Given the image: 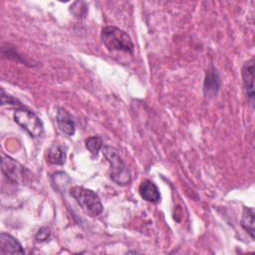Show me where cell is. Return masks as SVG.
Here are the masks:
<instances>
[{"label":"cell","mask_w":255,"mask_h":255,"mask_svg":"<svg viewBox=\"0 0 255 255\" xmlns=\"http://www.w3.org/2000/svg\"><path fill=\"white\" fill-rule=\"evenodd\" d=\"M1 105H10V106H17V107H22L21 102L17 100L16 98L7 95L4 91V89H1Z\"/></svg>","instance_id":"cell-14"},{"label":"cell","mask_w":255,"mask_h":255,"mask_svg":"<svg viewBox=\"0 0 255 255\" xmlns=\"http://www.w3.org/2000/svg\"><path fill=\"white\" fill-rule=\"evenodd\" d=\"M50 235H51V232L48 227H41L36 234V241L45 242L50 238Z\"/></svg>","instance_id":"cell-15"},{"label":"cell","mask_w":255,"mask_h":255,"mask_svg":"<svg viewBox=\"0 0 255 255\" xmlns=\"http://www.w3.org/2000/svg\"><path fill=\"white\" fill-rule=\"evenodd\" d=\"M2 164V172L4 176L12 183H19L20 179L23 175V167L22 165L16 161L14 158L4 155L1 160Z\"/></svg>","instance_id":"cell-6"},{"label":"cell","mask_w":255,"mask_h":255,"mask_svg":"<svg viewBox=\"0 0 255 255\" xmlns=\"http://www.w3.org/2000/svg\"><path fill=\"white\" fill-rule=\"evenodd\" d=\"M220 87V79L218 76L217 71L215 68L211 67L205 76L204 84H203V91L205 96L207 97H213L217 94Z\"/></svg>","instance_id":"cell-10"},{"label":"cell","mask_w":255,"mask_h":255,"mask_svg":"<svg viewBox=\"0 0 255 255\" xmlns=\"http://www.w3.org/2000/svg\"><path fill=\"white\" fill-rule=\"evenodd\" d=\"M0 253L1 254H24L21 243L9 233L0 234Z\"/></svg>","instance_id":"cell-8"},{"label":"cell","mask_w":255,"mask_h":255,"mask_svg":"<svg viewBox=\"0 0 255 255\" xmlns=\"http://www.w3.org/2000/svg\"><path fill=\"white\" fill-rule=\"evenodd\" d=\"M101 39L104 45L112 51L132 53L134 46L126 31L116 26H106L102 29Z\"/></svg>","instance_id":"cell-2"},{"label":"cell","mask_w":255,"mask_h":255,"mask_svg":"<svg viewBox=\"0 0 255 255\" xmlns=\"http://www.w3.org/2000/svg\"><path fill=\"white\" fill-rule=\"evenodd\" d=\"M56 122L60 130H62L64 133H66L69 136H72L75 134V131H76L75 120L69 114V112L66 111L64 108L59 107L57 109Z\"/></svg>","instance_id":"cell-7"},{"label":"cell","mask_w":255,"mask_h":255,"mask_svg":"<svg viewBox=\"0 0 255 255\" xmlns=\"http://www.w3.org/2000/svg\"><path fill=\"white\" fill-rule=\"evenodd\" d=\"M138 193L142 199L147 202L157 203L160 201V192L156 184L149 180L144 179L138 186Z\"/></svg>","instance_id":"cell-9"},{"label":"cell","mask_w":255,"mask_h":255,"mask_svg":"<svg viewBox=\"0 0 255 255\" xmlns=\"http://www.w3.org/2000/svg\"><path fill=\"white\" fill-rule=\"evenodd\" d=\"M240 225L250 235L251 239H254V210L251 207L244 206L242 216L240 219Z\"/></svg>","instance_id":"cell-12"},{"label":"cell","mask_w":255,"mask_h":255,"mask_svg":"<svg viewBox=\"0 0 255 255\" xmlns=\"http://www.w3.org/2000/svg\"><path fill=\"white\" fill-rule=\"evenodd\" d=\"M103 154L110 163V177L118 185L129 184L131 177L130 173L124 162L119 150L111 145H105L103 148Z\"/></svg>","instance_id":"cell-1"},{"label":"cell","mask_w":255,"mask_h":255,"mask_svg":"<svg viewBox=\"0 0 255 255\" xmlns=\"http://www.w3.org/2000/svg\"><path fill=\"white\" fill-rule=\"evenodd\" d=\"M47 161L51 164L62 165L66 161V147L55 143L48 149Z\"/></svg>","instance_id":"cell-11"},{"label":"cell","mask_w":255,"mask_h":255,"mask_svg":"<svg viewBox=\"0 0 255 255\" xmlns=\"http://www.w3.org/2000/svg\"><path fill=\"white\" fill-rule=\"evenodd\" d=\"M13 118L23 129L32 137H40L44 133V125L41 119L32 111L25 107H19L14 111Z\"/></svg>","instance_id":"cell-4"},{"label":"cell","mask_w":255,"mask_h":255,"mask_svg":"<svg viewBox=\"0 0 255 255\" xmlns=\"http://www.w3.org/2000/svg\"><path fill=\"white\" fill-rule=\"evenodd\" d=\"M86 148L93 154L97 155L98 152L103 148V139L99 135H93L86 139Z\"/></svg>","instance_id":"cell-13"},{"label":"cell","mask_w":255,"mask_h":255,"mask_svg":"<svg viewBox=\"0 0 255 255\" xmlns=\"http://www.w3.org/2000/svg\"><path fill=\"white\" fill-rule=\"evenodd\" d=\"M242 81L245 95L251 107H254V59L248 60L242 67Z\"/></svg>","instance_id":"cell-5"},{"label":"cell","mask_w":255,"mask_h":255,"mask_svg":"<svg viewBox=\"0 0 255 255\" xmlns=\"http://www.w3.org/2000/svg\"><path fill=\"white\" fill-rule=\"evenodd\" d=\"M70 195L89 216L97 217L103 212L104 207L101 199L93 190L84 186L75 185L70 188Z\"/></svg>","instance_id":"cell-3"}]
</instances>
